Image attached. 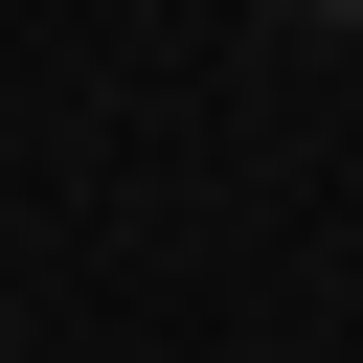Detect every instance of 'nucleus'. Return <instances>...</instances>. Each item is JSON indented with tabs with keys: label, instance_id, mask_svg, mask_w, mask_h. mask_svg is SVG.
Wrapping results in <instances>:
<instances>
[{
	"label": "nucleus",
	"instance_id": "1",
	"mask_svg": "<svg viewBox=\"0 0 363 363\" xmlns=\"http://www.w3.org/2000/svg\"><path fill=\"white\" fill-rule=\"evenodd\" d=\"M295 23H363V0H295Z\"/></svg>",
	"mask_w": 363,
	"mask_h": 363
}]
</instances>
